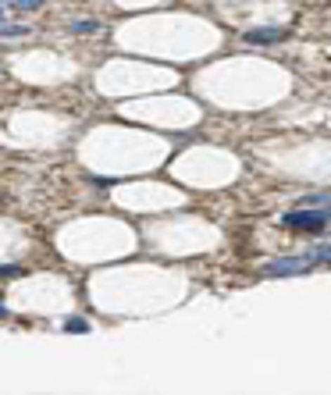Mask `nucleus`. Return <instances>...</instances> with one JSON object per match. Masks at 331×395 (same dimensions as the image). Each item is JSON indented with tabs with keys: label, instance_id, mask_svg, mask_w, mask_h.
I'll return each mask as SVG.
<instances>
[{
	"label": "nucleus",
	"instance_id": "1",
	"mask_svg": "<svg viewBox=\"0 0 331 395\" xmlns=\"http://www.w3.org/2000/svg\"><path fill=\"white\" fill-rule=\"evenodd\" d=\"M324 221H327L324 210H289V214L282 217L285 228H296V232H320Z\"/></svg>",
	"mask_w": 331,
	"mask_h": 395
},
{
	"label": "nucleus",
	"instance_id": "2",
	"mask_svg": "<svg viewBox=\"0 0 331 395\" xmlns=\"http://www.w3.org/2000/svg\"><path fill=\"white\" fill-rule=\"evenodd\" d=\"M264 271L267 274H303V271H310V257L306 260H274Z\"/></svg>",
	"mask_w": 331,
	"mask_h": 395
},
{
	"label": "nucleus",
	"instance_id": "3",
	"mask_svg": "<svg viewBox=\"0 0 331 395\" xmlns=\"http://www.w3.org/2000/svg\"><path fill=\"white\" fill-rule=\"evenodd\" d=\"M289 36V29H253V32H246V39L249 43H274V39H285Z\"/></svg>",
	"mask_w": 331,
	"mask_h": 395
},
{
	"label": "nucleus",
	"instance_id": "4",
	"mask_svg": "<svg viewBox=\"0 0 331 395\" xmlns=\"http://www.w3.org/2000/svg\"><path fill=\"white\" fill-rule=\"evenodd\" d=\"M65 331H72V335H79V331H82V335H86V331H89V324H86V320H79V317H72V320L65 324Z\"/></svg>",
	"mask_w": 331,
	"mask_h": 395
},
{
	"label": "nucleus",
	"instance_id": "5",
	"mask_svg": "<svg viewBox=\"0 0 331 395\" xmlns=\"http://www.w3.org/2000/svg\"><path fill=\"white\" fill-rule=\"evenodd\" d=\"M15 8H22V11H36V8H43V0H15Z\"/></svg>",
	"mask_w": 331,
	"mask_h": 395
},
{
	"label": "nucleus",
	"instance_id": "6",
	"mask_svg": "<svg viewBox=\"0 0 331 395\" xmlns=\"http://www.w3.org/2000/svg\"><path fill=\"white\" fill-rule=\"evenodd\" d=\"M72 29H75V32H96V22H89V18H86V22H75Z\"/></svg>",
	"mask_w": 331,
	"mask_h": 395
},
{
	"label": "nucleus",
	"instance_id": "7",
	"mask_svg": "<svg viewBox=\"0 0 331 395\" xmlns=\"http://www.w3.org/2000/svg\"><path fill=\"white\" fill-rule=\"evenodd\" d=\"M310 257H324V260H331V242H320V246H317Z\"/></svg>",
	"mask_w": 331,
	"mask_h": 395
},
{
	"label": "nucleus",
	"instance_id": "8",
	"mask_svg": "<svg viewBox=\"0 0 331 395\" xmlns=\"http://www.w3.org/2000/svg\"><path fill=\"white\" fill-rule=\"evenodd\" d=\"M0 317H8V310H4V306H0Z\"/></svg>",
	"mask_w": 331,
	"mask_h": 395
},
{
	"label": "nucleus",
	"instance_id": "9",
	"mask_svg": "<svg viewBox=\"0 0 331 395\" xmlns=\"http://www.w3.org/2000/svg\"><path fill=\"white\" fill-rule=\"evenodd\" d=\"M0 22H4V11H0Z\"/></svg>",
	"mask_w": 331,
	"mask_h": 395
}]
</instances>
